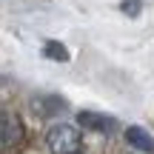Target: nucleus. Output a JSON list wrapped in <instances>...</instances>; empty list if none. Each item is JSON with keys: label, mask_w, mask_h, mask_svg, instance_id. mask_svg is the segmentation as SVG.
Here are the masks:
<instances>
[{"label": "nucleus", "mask_w": 154, "mask_h": 154, "mask_svg": "<svg viewBox=\"0 0 154 154\" xmlns=\"http://www.w3.org/2000/svg\"><path fill=\"white\" fill-rule=\"evenodd\" d=\"M32 106H34V111H37L40 117H54V114H60V111L66 109V103H63L60 97H51V94H46V97H37Z\"/></svg>", "instance_id": "39448f33"}, {"label": "nucleus", "mask_w": 154, "mask_h": 154, "mask_svg": "<svg viewBox=\"0 0 154 154\" xmlns=\"http://www.w3.org/2000/svg\"><path fill=\"white\" fill-rule=\"evenodd\" d=\"M46 146L51 154H80V146H83L80 128L72 123H54L46 134Z\"/></svg>", "instance_id": "f257e3e1"}, {"label": "nucleus", "mask_w": 154, "mask_h": 154, "mask_svg": "<svg viewBox=\"0 0 154 154\" xmlns=\"http://www.w3.org/2000/svg\"><path fill=\"white\" fill-rule=\"evenodd\" d=\"M0 143H3V149H14L23 143V123L14 111L0 114Z\"/></svg>", "instance_id": "f03ea898"}, {"label": "nucleus", "mask_w": 154, "mask_h": 154, "mask_svg": "<svg viewBox=\"0 0 154 154\" xmlns=\"http://www.w3.org/2000/svg\"><path fill=\"white\" fill-rule=\"evenodd\" d=\"M43 54L49 57V60H57V63H66L69 60V51L63 43H57V40H49V43L43 46Z\"/></svg>", "instance_id": "423d86ee"}, {"label": "nucleus", "mask_w": 154, "mask_h": 154, "mask_svg": "<svg viewBox=\"0 0 154 154\" xmlns=\"http://www.w3.org/2000/svg\"><path fill=\"white\" fill-rule=\"evenodd\" d=\"M77 123L88 131H97V134H114L117 131V120L109 114H97V111H80L77 114Z\"/></svg>", "instance_id": "7ed1b4c3"}, {"label": "nucleus", "mask_w": 154, "mask_h": 154, "mask_svg": "<svg viewBox=\"0 0 154 154\" xmlns=\"http://www.w3.org/2000/svg\"><path fill=\"white\" fill-rule=\"evenodd\" d=\"M120 11L128 14V17H140V11H143V0H123Z\"/></svg>", "instance_id": "0eeeda50"}, {"label": "nucleus", "mask_w": 154, "mask_h": 154, "mask_svg": "<svg viewBox=\"0 0 154 154\" xmlns=\"http://www.w3.org/2000/svg\"><path fill=\"white\" fill-rule=\"evenodd\" d=\"M126 143L131 146V149H137V151L154 154V137L146 131V128H140V126H128L126 128Z\"/></svg>", "instance_id": "20e7f679"}]
</instances>
